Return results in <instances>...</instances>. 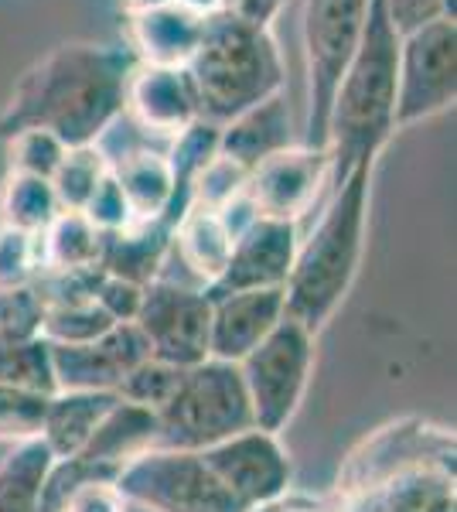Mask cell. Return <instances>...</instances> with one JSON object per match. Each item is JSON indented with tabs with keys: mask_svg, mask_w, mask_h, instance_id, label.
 Wrapping results in <instances>:
<instances>
[{
	"mask_svg": "<svg viewBox=\"0 0 457 512\" xmlns=\"http://www.w3.org/2000/svg\"><path fill=\"white\" fill-rule=\"evenodd\" d=\"M297 233L294 222H277V219H256L253 226L243 229L232 239L229 263L222 270V277L209 287V297H226L239 291H270V287H284L294 267Z\"/></svg>",
	"mask_w": 457,
	"mask_h": 512,
	"instance_id": "5bb4252c",
	"label": "cell"
},
{
	"mask_svg": "<svg viewBox=\"0 0 457 512\" xmlns=\"http://www.w3.org/2000/svg\"><path fill=\"white\" fill-rule=\"evenodd\" d=\"M222 4H226V7H232V0H222Z\"/></svg>",
	"mask_w": 457,
	"mask_h": 512,
	"instance_id": "f6af8a7d",
	"label": "cell"
},
{
	"mask_svg": "<svg viewBox=\"0 0 457 512\" xmlns=\"http://www.w3.org/2000/svg\"><path fill=\"white\" fill-rule=\"evenodd\" d=\"M58 212H62V205L55 198L52 181L18 175V171L4 175V185H0V226L38 236L52 226Z\"/></svg>",
	"mask_w": 457,
	"mask_h": 512,
	"instance_id": "d4e9b609",
	"label": "cell"
},
{
	"mask_svg": "<svg viewBox=\"0 0 457 512\" xmlns=\"http://www.w3.org/2000/svg\"><path fill=\"white\" fill-rule=\"evenodd\" d=\"M284 4L287 0H232L229 11L249 24H256V28H270L277 21V14L284 11Z\"/></svg>",
	"mask_w": 457,
	"mask_h": 512,
	"instance_id": "60d3db41",
	"label": "cell"
},
{
	"mask_svg": "<svg viewBox=\"0 0 457 512\" xmlns=\"http://www.w3.org/2000/svg\"><path fill=\"white\" fill-rule=\"evenodd\" d=\"M52 349L55 393H116L120 379L151 359L144 335L134 321L113 325L110 332L86 345H48Z\"/></svg>",
	"mask_w": 457,
	"mask_h": 512,
	"instance_id": "4fadbf2b",
	"label": "cell"
},
{
	"mask_svg": "<svg viewBox=\"0 0 457 512\" xmlns=\"http://www.w3.org/2000/svg\"><path fill=\"white\" fill-rule=\"evenodd\" d=\"M110 171L116 185H120L123 198H127L134 219L140 222L164 219L174 226L181 212H185V202L178 195V185H174L171 164L164 158V151H154L151 144H144L137 151L123 154Z\"/></svg>",
	"mask_w": 457,
	"mask_h": 512,
	"instance_id": "d6986e66",
	"label": "cell"
},
{
	"mask_svg": "<svg viewBox=\"0 0 457 512\" xmlns=\"http://www.w3.org/2000/svg\"><path fill=\"white\" fill-rule=\"evenodd\" d=\"M188 79L198 99V117L229 123L249 106L284 93L287 69L270 28H256L229 7L205 18L202 41L188 62Z\"/></svg>",
	"mask_w": 457,
	"mask_h": 512,
	"instance_id": "277c9868",
	"label": "cell"
},
{
	"mask_svg": "<svg viewBox=\"0 0 457 512\" xmlns=\"http://www.w3.org/2000/svg\"><path fill=\"white\" fill-rule=\"evenodd\" d=\"M202 28H205V14L188 11L178 0L144 14H130L127 18L130 55H134L137 65L188 69V62L198 52V41H202Z\"/></svg>",
	"mask_w": 457,
	"mask_h": 512,
	"instance_id": "e0dca14e",
	"label": "cell"
},
{
	"mask_svg": "<svg viewBox=\"0 0 457 512\" xmlns=\"http://www.w3.org/2000/svg\"><path fill=\"white\" fill-rule=\"evenodd\" d=\"M301 144L294 134V120H290L287 93H277L263 103L249 106L246 113L222 123L219 154H226L246 171H253L260 161L273 158V154L287 151V147Z\"/></svg>",
	"mask_w": 457,
	"mask_h": 512,
	"instance_id": "ac0fdd59",
	"label": "cell"
},
{
	"mask_svg": "<svg viewBox=\"0 0 457 512\" xmlns=\"http://www.w3.org/2000/svg\"><path fill=\"white\" fill-rule=\"evenodd\" d=\"M382 11H386L389 24H393V31L400 38L437 18L457 21L454 0H382Z\"/></svg>",
	"mask_w": 457,
	"mask_h": 512,
	"instance_id": "74e56055",
	"label": "cell"
},
{
	"mask_svg": "<svg viewBox=\"0 0 457 512\" xmlns=\"http://www.w3.org/2000/svg\"><path fill=\"white\" fill-rule=\"evenodd\" d=\"M140 297H144V287L130 284V280L110 277L99 270V280L93 287V301L110 315L113 325H123V321H134L140 311Z\"/></svg>",
	"mask_w": 457,
	"mask_h": 512,
	"instance_id": "f35d334b",
	"label": "cell"
},
{
	"mask_svg": "<svg viewBox=\"0 0 457 512\" xmlns=\"http://www.w3.org/2000/svg\"><path fill=\"white\" fill-rule=\"evenodd\" d=\"M328 178V151L294 144L249 171L246 195L256 205V216L260 219L294 222L297 226L321 202V195L328 192Z\"/></svg>",
	"mask_w": 457,
	"mask_h": 512,
	"instance_id": "7c38bea8",
	"label": "cell"
},
{
	"mask_svg": "<svg viewBox=\"0 0 457 512\" xmlns=\"http://www.w3.org/2000/svg\"><path fill=\"white\" fill-rule=\"evenodd\" d=\"M369 0H304L301 45L307 62V130L301 144L321 147L328 140V113L355 48H359Z\"/></svg>",
	"mask_w": 457,
	"mask_h": 512,
	"instance_id": "8992f818",
	"label": "cell"
},
{
	"mask_svg": "<svg viewBox=\"0 0 457 512\" xmlns=\"http://www.w3.org/2000/svg\"><path fill=\"white\" fill-rule=\"evenodd\" d=\"M41 338L48 345H86L103 338L113 328L110 315L93 297H72V301H41Z\"/></svg>",
	"mask_w": 457,
	"mask_h": 512,
	"instance_id": "4316f807",
	"label": "cell"
},
{
	"mask_svg": "<svg viewBox=\"0 0 457 512\" xmlns=\"http://www.w3.org/2000/svg\"><path fill=\"white\" fill-rule=\"evenodd\" d=\"M106 171H110V164H106L103 151H99L96 144L93 147H69L62 164H58L55 175H52L58 205H62L65 212H82V205L89 202V195L96 192V185L103 181Z\"/></svg>",
	"mask_w": 457,
	"mask_h": 512,
	"instance_id": "f1b7e54d",
	"label": "cell"
},
{
	"mask_svg": "<svg viewBox=\"0 0 457 512\" xmlns=\"http://www.w3.org/2000/svg\"><path fill=\"white\" fill-rule=\"evenodd\" d=\"M249 512H328V509L314 506V502H294V499H290V492H287V495H280V499L267 502V506L249 509Z\"/></svg>",
	"mask_w": 457,
	"mask_h": 512,
	"instance_id": "b9f144b4",
	"label": "cell"
},
{
	"mask_svg": "<svg viewBox=\"0 0 457 512\" xmlns=\"http://www.w3.org/2000/svg\"><path fill=\"white\" fill-rule=\"evenodd\" d=\"M52 454L41 441L11 448L0 461V512H41V485H45Z\"/></svg>",
	"mask_w": 457,
	"mask_h": 512,
	"instance_id": "484cf974",
	"label": "cell"
},
{
	"mask_svg": "<svg viewBox=\"0 0 457 512\" xmlns=\"http://www.w3.org/2000/svg\"><path fill=\"white\" fill-rule=\"evenodd\" d=\"M65 151H69V147L55 134H48V130H41V127L18 130V134L7 137V171L52 181L55 168L65 158Z\"/></svg>",
	"mask_w": 457,
	"mask_h": 512,
	"instance_id": "1f68e13d",
	"label": "cell"
},
{
	"mask_svg": "<svg viewBox=\"0 0 457 512\" xmlns=\"http://www.w3.org/2000/svg\"><path fill=\"white\" fill-rule=\"evenodd\" d=\"M232 253V233L222 226L215 212L185 209L171 226V256L185 267V274L195 280V287L209 291L222 277Z\"/></svg>",
	"mask_w": 457,
	"mask_h": 512,
	"instance_id": "44dd1931",
	"label": "cell"
},
{
	"mask_svg": "<svg viewBox=\"0 0 457 512\" xmlns=\"http://www.w3.org/2000/svg\"><path fill=\"white\" fill-rule=\"evenodd\" d=\"M457 99V21L437 18L400 38L396 130L447 113Z\"/></svg>",
	"mask_w": 457,
	"mask_h": 512,
	"instance_id": "9c48e42d",
	"label": "cell"
},
{
	"mask_svg": "<svg viewBox=\"0 0 457 512\" xmlns=\"http://www.w3.org/2000/svg\"><path fill=\"white\" fill-rule=\"evenodd\" d=\"M0 386L31 393H55L52 349L45 338H24V342H0Z\"/></svg>",
	"mask_w": 457,
	"mask_h": 512,
	"instance_id": "83f0119b",
	"label": "cell"
},
{
	"mask_svg": "<svg viewBox=\"0 0 457 512\" xmlns=\"http://www.w3.org/2000/svg\"><path fill=\"white\" fill-rule=\"evenodd\" d=\"M134 325L144 335L151 359L157 362H168L174 369H191L209 359L212 301L202 287L157 277L154 284L144 287Z\"/></svg>",
	"mask_w": 457,
	"mask_h": 512,
	"instance_id": "30bf717a",
	"label": "cell"
},
{
	"mask_svg": "<svg viewBox=\"0 0 457 512\" xmlns=\"http://www.w3.org/2000/svg\"><path fill=\"white\" fill-rule=\"evenodd\" d=\"M45 410H48V393L0 386V441L11 444V448L38 441L41 424H45Z\"/></svg>",
	"mask_w": 457,
	"mask_h": 512,
	"instance_id": "d6a6232c",
	"label": "cell"
},
{
	"mask_svg": "<svg viewBox=\"0 0 457 512\" xmlns=\"http://www.w3.org/2000/svg\"><path fill=\"white\" fill-rule=\"evenodd\" d=\"M151 448H157V414L137 407V403L116 400L103 424L96 427V434L89 437V444L82 448V458L96 461L116 475L123 465H130Z\"/></svg>",
	"mask_w": 457,
	"mask_h": 512,
	"instance_id": "603a6c76",
	"label": "cell"
},
{
	"mask_svg": "<svg viewBox=\"0 0 457 512\" xmlns=\"http://www.w3.org/2000/svg\"><path fill=\"white\" fill-rule=\"evenodd\" d=\"M41 274V250L38 236L21 229L0 226V291L35 284Z\"/></svg>",
	"mask_w": 457,
	"mask_h": 512,
	"instance_id": "d590c367",
	"label": "cell"
},
{
	"mask_svg": "<svg viewBox=\"0 0 457 512\" xmlns=\"http://www.w3.org/2000/svg\"><path fill=\"white\" fill-rule=\"evenodd\" d=\"M185 369H174L168 362H157V359H144L140 366L130 369L127 376L120 379V386H116V396L127 403H137V407L144 410H161L164 403L171 400L174 386H178V379Z\"/></svg>",
	"mask_w": 457,
	"mask_h": 512,
	"instance_id": "e575fe53",
	"label": "cell"
},
{
	"mask_svg": "<svg viewBox=\"0 0 457 512\" xmlns=\"http://www.w3.org/2000/svg\"><path fill=\"white\" fill-rule=\"evenodd\" d=\"M396 86H400V35L393 31L382 0H369L365 28L331 99L328 140L331 161L328 192L338 188L359 164H376L382 147L396 134Z\"/></svg>",
	"mask_w": 457,
	"mask_h": 512,
	"instance_id": "7a4b0ae2",
	"label": "cell"
},
{
	"mask_svg": "<svg viewBox=\"0 0 457 512\" xmlns=\"http://www.w3.org/2000/svg\"><path fill=\"white\" fill-rule=\"evenodd\" d=\"M372 168L359 164L342 185L331 188L321 219L297 243L294 267L284 284V318L318 335L348 297L365 253L372 202Z\"/></svg>",
	"mask_w": 457,
	"mask_h": 512,
	"instance_id": "3957f363",
	"label": "cell"
},
{
	"mask_svg": "<svg viewBox=\"0 0 457 512\" xmlns=\"http://www.w3.org/2000/svg\"><path fill=\"white\" fill-rule=\"evenodd\" d=\"M123 113L144 137L171 140L198 120V99L185 69L134 65L123 96Z\"/></svg>",
	"mask_w": 457,
	"mask_h": 512,
	"instance_id": "9a60e30c",
	"label": "cell"
},
{
	"mask_svg": "<svg viewBox=\"0 0 457 512\" xmlns=\"http://www.w3.org/2000/svg\"><path fill=\"white\" fill-rule=\"evenodd\" d=\"M134 55L116 45L65 41L31 65L0 110V137L41 127L65 147H93L123 117Z\"/></svg>",
	"mask_w": 457,
	"mask_h": 512,
	"instance_id": "6da1fadb",
	"label": "cell"
},
{
	"mask_svg": "<svg viewBox=\"0 0 457 512\" xmlns=\"http://www.w3.org/2000/svg\"><path fill=\"white\" fill-rule=\"evenodd\" d=\"M168 256H171V222L134 219L127 229L110 233L103 239L99 270L110 277L130 280V284H137V287H147L161 277Z\"/></svg>",
	"mask_w": 457,
	"mask_h": 512,
	"instance_id": "ffe728a7",
	"label": "cell"
},
{
	"mask_svg": "<svg viewBox=\"0 0 457 512\" xmlns=\"http://www.w3.org/2000/svg\"><path fill=\"white\" fill-rule=\"evenodd\" d=\"M103 233L82 212H58L52 226L38 233L41 274H82L99 270L103 256Z\"/></svg>",
	"mask_w": 457,
	"mask_h": 512,
	"instance_id": "cb8c5ba5",
	"label": "cell"
},
{
	"mask_svg": "<svg viewBox=\"0 0 457 512\" xmlns=\"http://www.w3.org/2000/svg\"><path fill=\"white\" fill-rule=\"evenodd\" d=\"M113 472L96 461L82 458H52L48 465V475H45V485H41V512H62L65 502L76 495L82 485L89 482H113Z\"/></svg>",
	"mask_w": 457,
	"mask_h": 512,
	"instance_id": "836d02e7",
	"label": "cell"
},
{
	"mask_svg": "<svg viewBox=\"0 0 457 512\" xmlns=\"http://www.w3.org/2000/svg\"><path fill=\"white\" fill-rule=\"evenodd\" d=\"M249 427L256 424L239 366L205 359L181 373L171 400L157 410V448L202 454Z\"/></svg>",
	"mask_w": 457,
	"mask_h": 512,
	"instance_id": "5b68a950",
	"label": "cell"
},
{
	"mask_svg": "<svg viewBox=\"0 0 457 512\" xmlns=\"http://www.w3.org/2000/svg\"><path fill=\"white\" fill-rule=\"evenodd\" d=\"M178 4H185L188 11H195V14H205V18L226 7V4H222V0H178Z\"/></svg>",
	"mask_w": 457,
	"mask_h": 512,
	"instance_id": "ee69618b",
	"label": "cell"
},
{
	"mask_svg": "<svg viewBox=\"0 0 457 512\" xmlns=\"http://www.w3.org/2000/svg\"><path fill=\"white\" fill-rule=\"evenodd\" d=\"M212 301V332H209V359L239 362L284 321V287L270 291H239Z\"/></svg>",
	"mask_w": 457,
	"mask_h": 512,
	"instance_id": "2e32d148",
	"label": "cell"
},
{
	"mask_svg": "<svg viewBox=\"0 0 457 512\" xmlns=\"http://www.w3.org/2000/svg\"><path fill=\"white\" fill-rule=\"evenodd\" d=\"M127 506L151 512H243L195 451L151 448L113 478Z\"/></svg>",
	"mask_w": 457,
	"mask_h": 512,
	"instance_id": "ba28073f",
	"label": "cell"
},
{
	"mask_svg": "<svg viewBox=\"0 0 457 512\" xmlns=\"http://www.w3.org/2000/svg\"><path fill=\"white\" fill-rule=\"evenodd\" d=\"M202 458L243 512L260 509L290 492L294 468H290L284 444L277 441V434L260 431V427H249V431L215 444V448L202 451Z\"/></svg>",
	"mask_w": 457,
	"mask_h": 512,
	"instance_id": "8fae6325",
	"label": "cell"
},
{
	"mask_svg": "<svg viewBox=\"0 0 457 512\" xmlns=\"http://www.w3.org/2000/svg\"><path fill=\"white\" fill-rule=\"evenodd\" d=\"M219 137H222V127L212 120H202L198 117L191 127L181 130L178 137L168 140L164 147V158L171 164V175H174V185H178V195L185 202V192L191 185V178L209 164L215 154H219Z\"/></svg>",
	"mask_w": 457,
	"mask_h": 512,
	"instance_id": "f546056e",
	"label": "cell"
},
{
	"mask_svg": "<svg viewBox=\"0 0 457 512\" xmlns=\"http://www.w3.org/2000/svg\"><path fill=\"white\" fill-rule=\"evenodd\" d=\"M120 4H123V11H127V18H130V14L154 11V7H164V4H171V0H120Z\"/></svg>",
	"mask_w": 457,
	"mask_h": 512,
	"instance_id": "7bdbcfd3",
	"label": "cell"
},
{
	"mask_svg": "<svg viewBox=\"0 0 457 512\" xmlns=\"http://www.w3.org/2000/svg\"><path fill=\"white\" fill-rule=\"evenodd\" d=\"M82 216L93 222L103 236L120 233V229H127L130 222H134V216H130V205H127V198H123L120 185H116L113 171H106L103 181L96 185V192L89 195V202L82 205Z\"/></svg>",
	"mask_w": 457,
	"mask_h": 512,
	"instance_id": "8d00e7d4",
	"label": "cell"
},
{
	"mask_svg": "<svg viewBox=\"0 0 457 512\" xmlns=\"http://www.w3.org/2000/svg\"><path fill=\"white\" fill-rule=\"evenodd\" d=\"M62 512H127V502L113 482H89L65 502Z\"/></svg>",
	"mask_w": 457,
	"mask_h": 512,
	"instance_id": "ab89813d",
	"label": "cell"
},
{
	"mask_svg": "<svg viewBox=\"0 0 457 512\" xmlns=\"http://www.w3.org/2000/svg\"><path fill=\"white\" fill-rule=\"evenodd\" d=\"M116 400H120L116 393H52L38 441L45 444L52 458H76Z\"/></svg>",
	"mask_w": 457,
	"mask_h": 512,
	"instance_id": "7402d4cb",
	"label": "cell"
},
{
	"mask_svg": "<svg viewBox=\"0 0 457 512\" xmlns=\"http://www.w3.org/2000/svg\"><path fill=\"white\" fill-rule=\"evenodd\" d=\"M314 366V332L284 318L273 332L239 362L253 424L280 434L301 407Z\"/></svg>",
	"mask_w": 457,
	"mask_h": 512,
	"instance_id": "52a82bcc",
	"label": "cell"
},
{
	"mask_svg": "<svg viewBox=\"0 0 457 512\" xmlns=\"http://www.w3.org/2000/svg\"><path fill=\"white\" fill-rule=\"evenodd\" d=\"M249 171L243 164H236L226 154H215V158L191 178L188 192H185V209H205V212H219L222 205L232 202L239 192H246Z\"/></svg>",
	"mask_w": 457,
	"mask_h": 512,
	"instance_id": "4dcf8cb0",
	"label": "cell"
}]
</instances>
